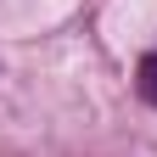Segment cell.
Masks as SVG:
<instances>
[{
    "mask_svg": "<svg viewBox=\"0 0 157 157\" xmlns=\"http://www.w3.org/2000/svg\"><path fill=\"white\" fill-rule=\"evenodd\" d=\"M135 90H140V101L157 107V51L140 56V67H135Z\"/></svg>",
    "mask_w": 157,
    "mask_h": 157,
    "instance_id": "1",
    "label": "cell"
}]
</instances>
